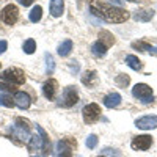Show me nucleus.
Wrapping results in <instances>:
<instances>
[{
  "mask_svg": "<svg viewBox=\"0 0 157 157\" xmlns=\"http://www.w3.org/2000/svg\"><path fill=\"white\" fill-rule=\"evenodd\" d=\"M91 13L96 14L98 17H102L107 22H115V24H121L126 22L129 14L127 11L120 8V6H113V5H107V3H99V2H93L90 6Z\"/></svg>",
  "mask_w": 157,
  "mask_h": 157,
  "instance_id": "1",
  "label": "nucleus"
},
{
  "mask_svg": "<svg viewBox=\"0 0 157 157\" xmlns=\"http://www.w3.org/2000/svg\"><path fill=\"white\" fill-rule=\"evenodd\" d=\"M30 123L24 118H17L11 127V140H17V145L30 140Z\"/></svg>",
  "mask_w": 157,
  "mask_h": 157,
  "instance_id": "2",
  "label": "nucleus"
},
{
  "mask_svg": "<svg viewBox=\"0 0 157 157\" xmlns=\"http://www.w3.org/2000/svg\"><path fill=\"white\" fill-rule=\"evenodd\" d=\"M36 130H38V134L41 135V137H38V135H33V137H30V140H29V151L30 152H33V151H36V149H44V152L47 154V152H50L49 149V138H47V134L44 132V129L43 127H39V126H36Z\"/></svg>",
  "mask_w": 157,
  "mask_h": 157,
  "instance_id": "3",
  "label": "nucleus"
},
{
  "mask_svg": "<svg viewBox=\"0 0 157 157\" xmlns=\"http://www.w3.org/2000/svg\"><path fill=\"white\" fill-rule=\"evenodd\" d=\"M78 101V93H77V88L75 86H66L63 90V93L58 99V107H63V109H69L72 105H75Z\"/></svg>",
  "mask_w": 157,
  "mask_h": 157,
  "instance_id": "4",
  "label": "nucleus"
},
{
  "mask_svg": "<svg viewBox=\"0 0 157 157\" xmlns=\"http://www.w3.org/2000/svg\"><path fill=\"white\" fill-rule=\"evenodd\" d=\"M2 80L10 85H22L25 82V74L17 68H8L2 72Z\"/></svg>",
  "mask_w": 157,
  "mask_h": 157,
  "instance_id": "5",
  "label": "nucleus"
},
{
  "mask_svg": "<svg viewBox=\"0 0 157 157\" xmlns=\"http://www.w3.org/2000/svg\"><path fill=\"white\" fill-rule=\"evenodd\" d=\"M132 96L140 99L143 104H149L152 102V88L146 83H137L132 88Z\"/></svg>",
  "mask_w": 157,
  "mask_h": 157,
  "instance_id": "6",
  "label": "nucleus"
},
{
  "mask_svg": "<svg viewBox=\"0 0 157 157\" xmlns=\"http://www.w3.org/2000/svg\"><path fill=\"white\" fill-rule=\"evenodd\" d=\"M82 116L86 124H93L101 118V107L98 104H88L82 110Z\"/></svg>",
  "mask_w": 157,
  "mask_h": 157,
  "instance_id": "7",
  "label": "nucleus"
},
{
  "mask_svg": "<svg viewBox=\"0 0 157 157\" xmlns=\"http://www.w3.org/2000/svg\"><path fill=\"white\" fill-rule=\"evenodd\" d=\"M0 19H2V22H5V24H8V25L16 24L17 19H19V10H17V6L13 5V3L6 5V6L2 10V13H0Z\"/></svg>",
  "mask_w": 157,
  "mask_h": 157,
  "instance_id": "8",
  "label": "nucleus"
},
{
  "mask_svg": "<svg viewBox=\"0 0 157 157\" xmlns=\"http://www.w3.org/2000/svg\"><path fill=\"white\" fill-rule=\"evenodd\" d=\"M77 146V141L74 138H63L57 143L58 157H72V151Z\"/></svg>",
  "mask_w": 157,
  "mask_h": 157,
  "instance_id": "9",
  "label": "nucleus"
},
{
  "mask_svg": "<svg viewBox=\"0 0 157 157\" xmlns=\"http://www.w3.org/2000/svg\"><path fill=\"white\" fill-rule=\"evenodd\" d=\"M151 145H152V137H149V135H138L130 143L132 149H135V151H146L151 148Z\"/></svg>",
  "mask_w": 157,
  "mask_h": 157,
  "instance_id": "10",
  "label": "nucleus"
},
{
  "mask_svg": "<svg viewBox=\"0 0 157 157\" xmlns=\"http://www.w3.org/2000/svg\"><path fill=\"white\" fill-rule=\"evenodd\" d=\"M135 126L138 129H143V130H151V129H155L157 127V116L155 115H146V116H141L135 121Z\"/></svg>",
  "mask_w": 157,
  "mask_h": 157,
  "instance_id": "11",
  "label": "nucleus"
},
{
  "mask_svg": "<svg viewBox=\"0 0 157 157\" xmlns=\"http://www.w3.org/2000/svg\"><path fill=\"white\" fill-rule=\"evenodd\" d=\"M14 104L21 110H27L30 107V104H32V99L25 91H17V93L14 94Z\"/></svg>",
  "mask_w": 157,
  "mask_h": 157,
  "instance_id": "12",
  "label": "nucleus"
},
{
  "mask_svg": "<svg viewBox=\"0 0 157 157\" xmlns=\"http://www.w3.org/2000/svg\"><path fill=\"white\" fill-rule=\"evenodd\" d=\"M57 88H58V83L57 80H54V78H49V80L43 85V94L46 99H54L55 98V93H57Z\"/></svg>",
  "mask_w": 157,
  "mask_h": 157,
  "instance_id": "13",
  "label": "nucleus"
},
{
  "mask_svg": "<svg viewBox=\"0 0 157 157\" xmlns=\"http://www.w3.org/2000/svg\"><path fill=\"white\" fill-rule=\"evenodd\" d=\"M49 10H50V14L54 17H60L64 11V3L63 0H50V5H49Z\"/></svg>",
  "mask_w": 157,
  "mask_h": 157,
  "instance_id": "14",
  "label": "nucleus"
},
{
  "mask_svg": "<svg viewBox=\"0 0 157 157\" xmlns=\"http://www.w3.org/2000/svg\"><path fill=\"white\" fill-rule=\"evenodd\" d=\"M154 17V10H137L134 13V19L138 22H148Z\"/></svg>",
  "mask_w": 157,
  "mask_h": 157,
  "instance_id": "15",
  "label": "nucleus"
},
{
  "mask_svg": "<svg viewBox=\"0 0 157 157\" xmlns=\"http://www.w3.org/2000/svg\"><path fill=\"white\" fill-rule=\"evenodd\" d=\"M121 104V96L118 93H110L104 98V105L109 107V109H115Z\"/></svg>",
  "mask_w": 157,
  "mask_h": 157,
  "instance_id": "16",
  "label": "nucleus"
},
{
  "mask_svg": "<svg viewBox=\"0 0 157 157\" xmlns=\"http://www.w3.org/2000/svg\"><path fill=\"white\" fill-rule=\"evenodd\" d=\"M98 41H101L104 46L110 47V46H113V44H115V38H113V35H112L110 32L102 30V32L99 33V39H98Z\"/></svg>",
  "mask_w": 157,
  "mask_h": 157,
  "instance_id": "17",
  "label": "nucleus"
},
{
  "mask_svg": "<svg viewBox=\"0 0 157 157\" xmlns=\"http://www.w3.org/2000/svg\"><path fill=\"white\" fill-rule=\"evenodd\" d=\"M132 47L134 49H138V50H143V52H151L152 55H157V47L155 46H151L148 43H143V41L132 43Z\"/></svg>",
  "mask_w": 157,
  "mask_h": 157,
  "instance_id": "18",
  "label": "nucleus"
},
{
  "mask_svg": "<svg viewBox=\"0 0 157 157\" xmlns=\"http://www.w3.org/2000/svg\"><path fill=\"white\" fill-rule=\"evenodd\" d=\"M72 50V41L71 39H66V41H63L60 46H58V55L60 57H68Z\"/></svg>",
  "mask_w": 157,
  "mask_h": 157,
  "instance_id": "19",
  "label": "nucleus"
},
{
  "mask_svg": "<svg viewBox=\"0 0 157 157\" xmlns=\"http://www.w3.org/2000/svg\"><path fill=\"white\" fill-rule=\"evenodd\" d=\"M126 64H127L129 68H132L134 71H140V69L143 68L141 61H140L138 57H135V55H127V57H126Z\"/></svg>",
  "mask_w": 157,
  "mask_h": 157,
  "instance_id": "20",
  "label": "nucleus"
},
{
  "mask_svg": "<svg viewBox=\"0 0 157 157\" xmlns=\"http://www.w3.org/2000/svg\"><path fill=\"white\" fill-rule=\"evenodd\" d=\"M107 46H104L101 41H96L93 46H91V52H93V55H96V57H104L107 54Z\"/></svg>",
  "mask_w": 157,
  "mask_h": 157,
  "instance_id": "21",
  "label": "nucleus"
},
{
  "mask_svg": "<svg viewBox=\"0 0 157 157\" xmlns=\"http://www.w3.org/2000/svg\"><path fill=\"white\" fill-rule=\"evenodd\" d=\"M41 17H43V8L39 6V5H36V6H33V10L30 11V14H29V19L32 21V22H39L41 21Z\"/></svg>",
  "mask_w": 157,
  "mask_h": 157,
  "instance_id": "22",
  "label": "nucleus"
},
{
  "mask_svg": "<svg viewBox=\"0 0 157 157\" xmlns=\"http://www.w3.org/2000/svg\"><path fill=\"white\" fill-rule=\"evenodd\" d=\"M44 60H46V74L50 75V74H54L55 71V61H54V57H52L49 52L44 55Z\"/></svg>",
  "mask_w": 157,
  "mask_h": 157,
  "instance_id": "23",
  "label": "nucleus"
},
{
  "mask_svg": "<svg viewBox=\"0 0 157 157\" xmlns=\"http://www.w3.org/2000/svg\"><path fill=\"white\" fill-rule=\"evenodd\" d=\"M22 49H24V52H25L27 55H32L33 52L36 50V43H35V39H27V41L24 43Z\"/></svg>",
  "mask_w": 157,
  "mask_h": 157,
  "instance_id": "24",
  "label": "nucleus"
},
{
  "mask_svg": "<svg viewBox=\"0 0 157 157\" xmlns=\"http://www.w3.org/2000/svg\"><path fill=\"white\" fill-rule=\"evenodd\" d=\"M96 78V72L94 71H86L82 77V83L83 85H91V82H93Z\"/></svg>",
  "mask_w": 157,
  "mask_h": 157,
  "instance_id": "25",
  "label": "nucleus"
},
{
  "mask_svg": "<svg viewBox=\"0 0 157 157\" xmlns=\"http://www.w3.org/2000/svg\"><path fill=\"white\" fill-rule=\"evenodd\" d=\"M129 75H126V74H120L116 77V85L120 86V88H124V86H127L129 85Z\"/></svg>",
  "mask_w": 157,
  "mask_h": 157,
  "instance_id": "26",
  "label": "nucleus"
},
{
  "mask_svg": "<svg viewBox=\"0 0 157 157\" xmlns=\"http://www.w3.org/2000/svg\"><path fill=\"white\" fill-rule=\"evenodd\" d=\"M0 105H3V107H13V105H14V102H13V99L10 96L0 94Z\"/></svg>",
  "mask_w": 157,
  "mask_h": 157,
  "instance_id": "27",
  "label": "nucleus"
},
{
  "mask_svg": "<svg viewBox=\"0 0 157 157\" xmlns=\"http://www.w3.org/2000/svg\"><path fill=\"white\" fill-rule=\"evenodd\" d=\"M102 154H104V155H109V157H121L120 151L113 149V148H104V149H102Z\"/></svg>",
  "mask_w": 157,
  "mask_h": 157,
  "instance_id": "28",
  "label": "nucleus"
},
{
  "mask_svg": "<svg viewBox=\"0 0 157 157\" xmlns=\"http://www.w3.org/2000/svg\"><path fill=\"white\" fill-rule=\"evenodd\" d=\"M86 146L90 148V149H93V148H96V145H98V137L94 135V134H91V135H88V138H86Z\"/></svg>",
  "mask_w": 157,
  "mask_h": 157,
  "instance_id": "29",
  "label": "nucleus"
},
{
  "mask_svg": "<svg viewBox=\"0 0 157 157\" xmlns=\"http://www.w3.org/2000/svg\"><path fill=\"white\" fill-rule=\"evenodd\" d=\"M16 88H13V85H6V83H0V91H6V93H13Z\"/></svg>",
  "mask_w": 157,
  "mask_h": 157,
  "instance_id": "30",
  "label": "nucleus"
},
{
  "mask_svg": "<svg viewBox=\"0 0 157 157\" xmlns=\"http://www.w3.org/2000/svg\"><path fill=\"white\" fill-rule=\"evenodd\" d=\"M6 47H8V43L5 41V39H2V41H0V55L6 50Z\"/></svg>",
  "mask_w": 157,
  "mask_h": 157,
  "instance_id": "31",
  "label": "nucleus"
},
{
  "mask_svg": "<svg viewBox=\"0 0 157 157\" xmlns=\"http://www.w3.org/2000/svg\"><path fill=\"white\" fill-rule=\"evenodd\" d=\"M71 71L72 72H77L78 71V63L77 61H71Z\"/></svg>",
  "mask_w": 157,
  "mask_h": 157,
  "instance_id": "32",
  "label": "nucleus"
},
{
  "mask_svg": "<svg viewBox=\"0 0 157 157\" xmlns=\"http://www.w3.org/2000/svg\"><path fill=\"white\" fill-rule=\"evenodd\" d=\"M19 3L24 5V6H30L33 3V0H19Z\"/></svg>",
  "mask_w": 157,
  "mask_h": 157,
  "instance_id": "33",
  "label": "nucleus"
},
{
  "mask_svg": "<svg viewBox=\"0 0 157 157\" xmlns=\"http://www.w3.org/2000/svg\"><path fill=\"white\" fill-rule=\"evenodd\" d=\"M112 2H115L116 5H120V3H121V0H112Z\"/></svg>",
  "mask_w": 157,
  "mask_h": 157,
  "instance_id": "34",
  "label": "nucleus"
},
{
  "mask_svg": "<svg viewBox=\"0 0 157 157\" xmlns=\"http://www.w3.org/2000/svg\"><path fill=\"white\" fill-rule=\"evenodd\" d=\"M129 2H140V0H129Z\"/></svg>",
  "mask_w": 157,
  "mask_h": 157,
  "instance_id": "35",
  "label": "nucleus"
},
{
  "mask_svg": "<svg viewBox=\"0 0 157 157\" xmlns=\"http://www.w3.org/2000/svg\"><path fill=\"white\" fill-rule=\"evenodd\" d=\"M33 157H44V155H33Z\"/></svg>",
  "mask_w": 157,
  "mask_h": 157,
  "instance_id": "36",
  "label": "nucleus"
},
{
  "mask_svg": "<svg viewBox=\"0 0 157 157\" xmlns=\"http://www.w3.org/2000/svg\"><path fill=\"white\" fill-rule=\"evenodd\" d=\"M99 157H104V155H99Z\"/></svg>",
  "mask_w": 157,
  "mask_h": 157,
  "instance_id": "37",
  "label": "nucleus"
}]
</instances>
